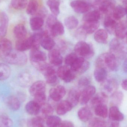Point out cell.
Wrapping results in <instances>:
<instances>
[{"label": "cell", "instance_id": "cell-1", "mask_svg": "<svg viewBox=\"0 0 127 127\" xmlns=\"http://www.w3.org/2000/svg\"><path fill=\"white\" fill-rule=\"evenodd\" d=\"M96 64V66L103 67L107 70L116 71L118 69L119 64L117 59L115 55L112 53L101 54L97 59Z\"/></svg>", "mask_w": 127, "mask_h": 127}, {"label": "cell", "instance_id": "cell-2", "mask_svg": "<svg viewBox=\"0 0 127 127\" xmlns=\"http://www.w3.org/2000/svg\"><path fill=\"white\" fill-rule=\"evenodd\" d=\"M4 60L7 63L12 65L23 66L27 62V57L24 52L16 50L10 51L4 56Z\"/></svg>", "mask_w": 127, "mask_h": 127}, {"label": "cell", "instance_id": "cell-3", "mask_svg": "<svg viewBox=\"0 0 127 127\" xmlns=\"http://www.w3.org/2000/svg\"><path fill=\"white\" fill-rule=\"evenodd\" d=\"M74 50L76 54L83 57L89 58L94 56V51L92 46L83 41L78 42L75 45Z\"/></svg>", "mask_w": 127, "mask_h": 127}, {"label": "cell", "instance_id": "cell-4", "mask_svg": "<svg viewBox=\"0 0 127 127\" xmlns=\"http://www.w3.org/2000/svg\"><path fill=\"white\" fill-rule=\"evenodd\" d=\"M30 60L37 69L44 63L47 59L46 54L39 49H31L30 54Z\"/></svg>", "mask_w": 127, "mask_h": 127}, {"label": "cell", "instance_id": "cell-5", "mask_svg": "<svg viewBox=\"0 0 127 127\" xmlns=\"http://www.w3.org/2000/svg\"><path fill=\"white\" fill-rule=\"evenodd\" d=\"M90 64L83 57H78L71 66V69L75 73L83 74L89 68Z\"/></svg>", "mask_w": 127, "mask_h": 127}, {"label": "cell", "instance_id": "cell-6", "mask_svg": "<svg viewBox=\"0 0 127 127\" xmlns=\"http://www.w3.org/2000/svg\"><path fill=\"white\" fill-rule=\"evenodd\" d=\"M58 77L66 83H70L75 78V73L67 66H60L57 71Z\"/></svg>", "mask_w": 127, "mask_h": 127}, {"label": "cell", "instance_id": "cell-7", "mask_svg": "<svg viewBox=\"0 0 127 127\" xmlns=\"http://www.w3.org/2000/svg\"><path fill=\"white\" fill-rule=\"evenodd\" d=\"M70 6L76 12L83 13L88 12L91 6L87 2L81 0H75L70 3Z\"/></svg>", "mask_w": 127, "mask_h": 127}, {"label": "cell", "instance_id": "cell-8", "mask_svg": "<svg viewBox=\"0 0 127 127\" xmlns=\"http://www.w3.org/2000/svg\"><path fill=\"white\" fill-rule=\"evenodd\" d=\"M46 85L45 83L42 81H38L33 83L30 87L29 93L33 97L45 94Z\"/></svg>", "mask_w": 127, "mask_h": 127}, {"label": "cell", "instance_id": "cell-9", "mask_svg": "<svg viewBox=\"0 0 127 127\" xmlns=\"http://www.w3.org/2000/svg\"><path fill=\"white\" fill-rule=\"evenodd\" d=\"M96 92V89L93 86H89L85 88L81 93V103L82 105L87 104Z\"/></svg>", "mask_w": 127, "mask_h": 127}, {"label": "cell", "instance_id": "cell-10", "mask_svg": "<svg viewBox=\"0 0 127 127\" xmlns=\"http://www.w3.org/2000/svg\"><path fill=\"white\" fill-rule=\"evenodd\" d=\"M66 90L62 86H59L56 88H52L49 91L50 97L55 101H58L65 95Z\"/></svg>", "mask_w": 127, "mask_h": 127}, {"label": "cell", "instance_id": "cell-11", "mask_svg": "<svg viewBox=\"0 0 127 127\" xmlns=\"http://www.w3.org/2000/svg\"><path fill=\"white\" fill-rule=\"evenodd\" d=\"M33 46L32 38L31 36L25 38L18 39L15 43V48L19 51L24 52L31 49Z\"/></svg>", "mask_w": 127, "mask_h": 127}, {"label": "cell", "instance_id": "cell-12", "mask_svg": "<svg viewBox=\"0 0 127 127\" xmlns=\"http://www.w3.org/2000/svg\"><path fill=\"white\" fill-rule=\"evenodd\" d=\"M42 39L41 45L47 50L50 51L53 49L55 46V42L53 39L50 36L47 31L42 32Z\"/></svg>", "mask_w": 127, "mask_h": 127}, {"label": "cell", "instance_id": "cell-13", "mask_svg": "<svg viewBox=\"0 0 127 127\" xmlns=\"http://www.w3.org/2000/svg\"><path fill=\"white\" fill-rule=\"evenodd\" d=\"M48 57L50 63L54 65L58 66L62 63V57L60 52L57 49H52L50 50Z\"/></svg>", "mask_w": 127, "mask_h": 127}, {"label": "cell", "instance_id": "cell-14", "mask_svg": "<svg viewBox=\"0 0 127 127\" xmlns=\"http://www.w3.org/2000/svg\"><path fill=\"white\" fill-rule=\"evenodd\" d=\"M109 113V118L111 121L119 122L124 119V115L116 106L110 107Z\"/></svg>", "mask_w": 127, "mask_h": 127}, {"label": "cell", "instance_id": "cell-15", "mask_svg": "<svg viewBox=\"0 0 127 127\" xmlns=\"http://www.w3.org/2000/svg\"><path fill=\"white\" fill-rule=\"evenodd\" d=\"M9 24V18L5 12H2L0 16V38H3L6 34Z\"/></svg>", "mask_w": 127, "mask_h": 127}, {"label": "cell", "instance_id": "cell-16", "mask_svg": "<svg viewBox=\"0 0 127 127\" xmlns=\"http://www.w3.org/2000/svg\"><path fill=\"white\" fill-rule=\"evenodd\" d=\"M41 106L34 100L31 101L26 104L25 109L29 115L37 116L40 111Z\"/></svg>", "mask_w": 127, "mask_h": 127}, {"label": "cell", "instance_id": "cell-17", "mask_svg": "<svg viewBox=\"0 0 127 127\" xmlns=\"http://www.w3.org/2000/svg\"><path fill=\"white\" fill-rule=\"evenodd\" d=\"M108 96L104 93H100L97 94L91 100V104L93 107L105 104L108 101Z\"/></svg>", "mask_w": 127, "mask_h": 127}, {"label": "cell", "instance_id": "cell-18", "mask_svg": "<svg viewBox=\"0 0 127 127\" xmlns=\"http://www.w3.org/2000/svg\"><path fill=\"white\" fill-rule=\"evenodd\" d=\"M108 75V70L103 67L96 66L94 71V77L97 82L100 83L105 81Z\"/></svg>", "mask_w": 127, "mask_h": 127}, {"label": "cell", "instance_id": "cell-19", "mask_svg": "<svg viewBox=\"0 0 127 127\" xmlns=\"http://www.w3.org/2000/svg\"><path fill=\"white\" fill-rule=\"evenodd\" d=\"M115 33L116 36L119 38L124 39L125 38L127 35V23L125 21L121 22L118 23Z\"/></svg>", "mask_w": 127, "mask_h": 127}, {"label": "cell", "instance_id": "cell-20", "mask_svg": "<svg viewBox=\"0 0 127 127\" xmlns=\"http://www.w3.org/2000/svg\"><path fill=\"white\" fill-rule=\"evenodd\" d=\"M72 107L71 104L68 100L63 101L57 107V113L59 115H63L70 112Z\"/></svg>", "mask_w": 127, "mask_h": 127}, {"label": "cell", "instance_id": "cell-21", "mask_svg": "<svg viewBox=\"0 0 127 127\" xmlns=\"http://www.w3.org/2000/svg\"><path fill=\"white\" fill-rule=\"evenodd\" d=\"M49 31L48 33L50 35L53 37H56L63 35L65 31L62 24L57 21L49 29Z\"/></svg>", "mask_w": 127, "mask_h": 127}, {"label": "cell", "instance_id": "cell-22", "mask_svg": "<svg viewBox=\"0 0 127 127\" xmlns=\"http://www.w3.org/2000/svg\"><path fill=\"white\" fill-rule=\"evenodd\" d=\"M53 111V108L52 106L50 104L45 103L41 106L39 113L37 116L44 119L52 115Z\"/></svg>", "mask_w": 127, "mask_h": 127}, {"label": "cell", "instance_id": "cell-23", "mask_svg": "<svg viewBox=\"0 0 127 127\" xmlns=\"http://www.w3.org/2000/svg\"><path fill=\"white\" fill-rule=\"evenodd\" d=\"M0 50L4 56L12 51V45L10 40L4 37L0 38Z\"/></svg>", "mask_w": 127, "mask_h": 127}, {"label": "cell", "instance_id": "cell-24", "mask_svg": "<svg viewBox=\"0 0 127 127\" xmlns=\"http://www.w3.org/2000/svg\"><path fill=\"white\" fill-rule=\"evenodd\" d=\"M13 34L17 40L22 39L27 37V31L24 25L19 24L17 25L14 28Z\"/></svg>", "mask_w": 127, "mask_h": 127}, {"label": "cell", "instance_id": "cell-25", "mask_svg": "<svg viewBox=\"0 0 127 127\" xmlns=\"http://www.w3.org/2000/svg\"><path fill=\"white\" fill-rule=\"evenodd\" d=\"M78 115L81 121L86 122L91 119L92 113L88 107H85L79 109L78 113Z\"/></svg>", "mask_w": 127, "mask_h": 127}, {"label": "cell", "instance_id": "cell-26", "mask_svg": "<svg viewBox=\"0 0 127 127\" xmlns=\"http://www.w3.org/2000/svg\"><path fill=\"white\" fill-rule=\"evenodd\" d=\"M44 24V19L41 17L36 16L30 19V26L34 31L39 30L42 27Z\"/></svg>", "mask_w": 127, "mask_h": 127}, {"label": "cell", "instance_id": "cell-27", "mask_svg": "<svg viewBox=\"0 0 127 127\" xmlns=\"http://www.w3.org/2000/svg\"><path fill=\"white\" fill-rule=\"evenodd\" d=\"M81 93L77 90H71L69 93L68 101L71 104L73 107L77 105L80 99Z\"/></svg>", "mask_w": 127, "mask_h": 127}, {"label": "cell", "instance_id": "cell-28", "mask_svg": "<svg viewBox=\"0 0 127 127\" xmlns=\"http://www.w3.org/2000/svg\"><path fill=\"white\" fill-rule=\"evenodd\" d=\"M117 23L114 18L110 16L106 17L104 22V27L106 31L110 33L115 32V30L117 25Z\"/></svg>", "mask_w": 127, "mask_h": 127}, {"label": "cell", "instance_id": "cell-29", "mask_svg": "<svg viewBox=\"0 0 127 127\" xmlns=\"http://www.w3.org/2000/svg\"><path fill=\"white\" fill-rule=\"evenodd\" d=\"M100 23L99 21L84 22L83 28L87 34H91L96 31L99 27Z\"/></svg>", "mask_w": 127, "mask_h": 127}, {"label": "cell", "instance_id": "cell-30", "mask_svg": "<svg viewBox=\"0 0 127 127\" xmlns=\"http://www.w3.org/2000/svg\"><path fill=\"white\" fill-rule=\"evenodd\" d=\"M60 0H48L47 4L53 15L57 16L60 13Z\"/></svg>", "mask_w": 127, "mask_h": 127}, {"label": "cell", "instance_id": "cell-31", "mask_svg": "<svg viewBox=\"0 0 127 127\" xmlns=\"http://www.w3.org/2000/svg\"><path fill=\"white\" fill-rule=\"evenodd\" d=\"M108 35L107 31L103 29H100L96 31L94 35L95 40L98 43L105 44L107 42Z\"/></svg>", "mask_w": 127, "mask_h": 127}, {"label": "cell", "instance_id": "cell-32", "mask_svg": "<svg viewBox=\"0 0 127 127\" xmlns=\"http://www.w3.org/2000/svg\"><path fill=\"white\" fill-rule=\"evenodd\" d=\"M7 103L9 108L13 111H16L20 109L21 102L17 97L10 96L7 98Z\"/></svg>", "mask_w": 127, "mask_h": 127}, {"label": "cell", "instance_id": "cell-33", "mask_svg": "<svg viewBox=\"0 0 127 127\" xmlns=\"http://www.w3.org/2000/svg\"><path fill=\"white\" fill-rule=\"evenodd\" d=\"M115 3L112 0H104L101 3L99 10L103 13H107L115 8Z\"/></svg>", "mask_w": 127, "mask_h": 127}, {"label": "cell", "instance_id": "cell-34", "mask_svg": "<svg viewBox=\"0 0 127 127\" xmlns=\"http://www.w3.org/2000/svg\"><path fill=\"white\" fill-rule=\"evenodd\" d=\"M11 72V69L8 65L5 64L0 63V81L9 78Z\"/></svg>", "mask_w": 127, "mask_h": 127}, {"label": "cell", "instance_id": "cell-35", "mask_svg": "<svg viewBox=\"0 0 127 127\" xmlns=\"http://www.w3.org/2000/svg\"><path fill=\"white\" fill-rule=\"evenodd\" d=\"M44 119L40 116H36L28 119L27 122V127H44Z\"/></svg>", "mask_w": 127, "mask_h": 127}, {"label": "cell", "instance_id": "cell-36", "mask_svg": "<svg viewBox=\"0 0 127 127\" xmlns=\"http://www.w3.org/2000/svg\"><path fill=\"white\" fill-rule=\"evenodd\" d=\"M100 18V12L97 10L89 12L84 15L83 19L84 22L97 21Z\"/></svg>", "mask_w": 127, "mask_h": 127}, {"label": "cell", "instance_id": "cell-37", "mask_svg": "<svg viewBox=\"0 0 127 127\" xmlns=\"http://www.w3.org/2000/svg\"><path fill=\"white\" fill-rule=\"evenodd\" d=\"M13 121L5 113L0 111V127H12Z\"/></svg>", "mask_w": 127, "mask_h": 127}, {"label": "cell", "instance_id": "cell-38", "mask_svg": "<svg viewBox=\"0 0 127 127\" xmlns=\"http://www.w3.org/2000/svg\"><path fill=\"white\" fill-rule=\"evenodd\" d=\"M39 3L37 0H30L27 5L26 12L30 15H35L38 11Z\"/></svg>", "mask_w": 127, "mask_h": 127}, {"label": "cell", "instance_id": "cell-39", "mask_svg": "<svg viewBox=\"0 0 127 127\" xmlns=\"http://www.w3.org/2000/svg\"><path fill=\"white\" fill-rule=\"evenodd\" d=\"M95 115L103 118H107L108 115V109L105 104L98 105L95 107Z\"/></svg>", "mask_w": 127, "mask_h": 127}, {"label": "cell", "instance_id": "cell-40", "mask_svg": "<svg viewBox=\"0 0 127 127\" xmlns=\"http://www.w3.org/2000/svg\"><path fill=\"white\" fill-rule=\"evenodd\" d=\"M127 12V8L122 6H118L113 9V18L116 20H119L126 15Z\"/></svg>", "mask_w": 127, "mask_h": 127}, {"label": "cell", "instance_id": "cell-41", "mask_svg": "<svg viewBox=\"0 0 127 127\" xmlns=\"http://www.w3.org/2000/svg\"><path fill=\"white\" fill-rule=\"evenodd\" d=\"M62 121L59 116L51 115L46 118V124L48 127H58Z\"/></svg>", "mask_w": 127, "mask_h": 127}, {"label": "cell", "instance_id": "cell-42", "mask_svg": "<svg viewBox=\"0 0 127 127\" xmlns=\"http://www.w3.org/2000/svg\"><path fill=\"white\" fill-rule=\"evenodd\" d=\"M64 23L68 29L72 30L77 27L79 22L77 19L74 16H70L65 19Z\"/></svg>", "mask_w": 127, "mask_h": 127}, {"label": "cell", "instance_id": "cell-43", "mask_svg": "<svg viewBox=\"0 0 127 127\" xmlns=\"http://www.w3.org/2000/svg\"><path fill=\"white\" fill-rule=\"evenodd\" d=\"M103 87L108 92L114 93L118 88V84L114 79H110L105 82Z\"/></svg>", "mask_w": 127, "mask_h": 127}, {"label": "cell", "instance_id": "cell-44", "mask_svg": "<svg viewBox=\"0 0 127 127\" xmlns=\"http://www.w3.org/2000/svg\"><path fill=\"white\" fill-rule=\"evenodd\" d=\"M110 48L112 52L117 53L121 52L123 49L120 41L116 38L112 39L110 44Z\"/></svg>", "mask_w": 127, "mask_h": 127}, {"label": "cell", "instance_id": "cell-45", "mask_svg": "<svg viewBox=\"0 0 127 127\" xmlns=\"http://www.w3.org/2000/svg\"><path fill=\"white\" fill-rule=\"evenodd\" d=\"M31 36L33 42L31 49H39L41 45L42 39V32L36 33L33 34Z\"/></svg>", "mask_w": 127, "mask_h": 127}, {"label": "cell", "instance_id": "cell-46", "mask_svg": "<svg viewBox=\"0 0 127 127\" xmlns=\"http://www.w3.org/2000/svg\"><path fill=\"white\" fill-rule=\"evenodd\" d=\"M19 80L20 84L24 87L29 86L32 80L30 75L27 72L21 73L19 75Z\"/></svg>", "mask_w": 127, "mask_h": 127}, {"label": "cell", "instance_id": "cell-47", "mask_svg": "<svg viewBox=\"0 0 127 127\" xmlns=\"http://www.w3.org/2000/svg\"><path fill=\"white\" fill-rule=\"evenodd\" d=\"M11 6L14 9L22 10L27 7V0H11Z\"/></svg>", "mask_w": 127, "mask_h": 127}, {"label": "cell", "instance_id": "cell-48", "mask_svg": "<svg viewBox=\"0 0 127 127\" xmlns=\"http://www.w3.org/2000/svg\"><path fill=\"white\" fill-rule=\"evenodd\" d=\"M124 94L121 91H115L112 95V100L113 103L116 105H121L124 99Z\"/></svg>", "mask_w": 127, "mask_h": 127}, {"label": "cell", "instance_id": "cell-49", "mask_svg": "<svg viewBox=\"0 0 127 127\" xmlns=\"http://www.w3.org/2000/svg\"><path fill=\"white\" fill-rule=\"evenodd\" d=\"M89 127H107L106 123L102 119L94 118L90 120Z\"/></svg>", "mask_w": 127, "mask_h": 127}, {"label": "cell", "instance_id": "cell-50", "mask_svg": "<svg viewBox=\"0 0 127 127\" xmlns=\"http://www.w3.org/2000/svg\"><path fill=\"white\" fill-rule=\"evenodd\" d=\"M91 83V80L88 77H82L78 82V86L80 88H86L89 86V85Z\"/></svg>", "mask_w": 127, "mask_h": 127}, {"label": "cell", "instance_id": "cell-51", "mask_svg": "<svg viewBox=\"0 0 127 127\" xmlns=\"http://www.w3.org/2000/svg\"><path fill=\"white\" fill-rule=\"evenodd\" d=\"M78 57L76 53H72L66 56L65 59V63L67 65L71 66Z\"/></svg>", "mask_w": 127, "mask_h": 127}, {"label": "cell", "instance_id": "cell-52", "mask_svg": "<svg viewBox=\"0 0 127 127\" xmlns=\"http://www.w3.org/2000/svg\"><path fill=\"white\" fill-rule=\"evenodd\" d=\"M46 83L51 85H56L58 83V79L56 74L45 77Z\"/></svg>", "mask_w": 127, "mask_h": 127}, {"label": "cell", "instance_id": "cell-53", "mask_svg": "<svg viewBox=\"0 0 127 127\" xmlns=\"http://www.w3.org/2000/svg\"><path fill=\"white\" fill-rule=\"evenodd\" d=\"M87 33L84 30L83 27H81L76 31L75 36L79 39H83L85 38Z\"/></svg>", "mask_w": 127, "mask_h": 127}, {"label": "cell", "instance_id": "cell-54", "mask_svg": "<svg viewBox=\"0 0 127 127\" xmlns=\"http://www.w3.org/2000/svg\"><path fill=\"white\" fill-rule=\"evenodd\" d=\"M58 21L56 17L53 15H50L48 16L46 21V25L48 30Z\"/></svg>", "mask_w": 127, "mask_h": 127}, {"label": "cell", "instance_id": "cell-55", "mask_svg": "<svg viewBox=\"0 0 127 127\" xmlns=\"http://www.w3.org/2000/svg\"><path fill=\"white\" fill-rule=\"evenodd\" d=\"M34 101L39 104L40 106H42L45 103L46 101V95L45 94H41L38 95L34 97Z\"/></svg>", "mask_w": 127, "mask_h": 127}, {"label": "cell", "instance_id": "cell-56", "mask_svg": "<svg viewBox=\"0 0 127 127\" xmlns=\"http://www.w3.org/2000/svg\"><path fill=\"white\" fill-rule=\"evenodd\" d=\"M58 127H74V124L71 122L65 121L61 122Z\"/></svg>", "mask_w": 127, "mask_h": 127}, {"label": "cell", "instance_id": "cell-57", "mask_svg": "<svg viewBox=\"0 0 127 127\" xmlns=\"http://www.w3.org/2000/svg\"><path fill=\"white\" fill-rule=\"evenodd\" d=\"M122 87V88L125 90L127 91V79L124 80L122 81L121 84Z\"/></svg>", "mask_w": 127, "mask_h": 127}, {"label": "cell", "instance_id": "cell-58", "mask_svg": "<svg viewBox=\"0 0 127 127\" xmlns=\"http://www.w3.org/2000/svg\"><path fill=\"white\" fill-rule=\"evenodd\" d=\"M124 69L125 72H127V60H125V62L124 64Z\"/></svg>", "mask_w": 127, "mask_h": 127}, {"label": "cell", "instance_id": "cell-59", "mask_svg": "<svg viewBox=\"0 0 127 127\" xmlns=\"http://www.w3.org/2000/svg\"><path fill=\"white\" fill-rule=\"evenodd\" d=\"M95 0L97 2H100V1H103L104 0Z\"/></svg>", "mask_w": 127, "mask_h": 127}]
</instances>
